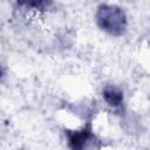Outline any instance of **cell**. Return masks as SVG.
Returning <instances> with one entry per match:
<instances>
[{"label": "cell", "mask_w": 150, "mask_h": 150, "mask_svg": "<svg viewBox=\"0 0 150 150\" xmlns=\"http://www.w3.org/2000/svg\"><path fill=\"white\" fill-rule=\"evenodd\" d=\"M102 96H103L104 101L110 107H112L115 109L121 108L123 104V93L117 87H114V86L104 87V89L102 91Z\"/></svg>", "instance_id": "obj_3"}, {"label": "cell", "mask_w": 150, "mask_h": 150, "mask_svg": "<svg viewBox=\"0 0 150 150\" xmlns=\"http://www.w3.org/2000/svg\"><path fill=\"white\" fill-rule=\"evenodd\" d=\"M66 135L68 138L69 148L74 150H80L87 148L90 142H95V136L91 130V125L88 123L81 130H66Z\"/></svg>", "instance_id": "obj_2"}, {"label": "cell", "mask_w": 150, "mask_h": 150, "mask_svg": "<svg viewBox=\"0 0 150 150\" xmlns=\"http://www.w3.org/2000/svg\"><path fill=\"white\" fill-rule=\"evenodd\" d=\"M2 76V68H1V66H0V77Z\"/></svg>", "instance_id": "obj_5"}, {"label": "cell", "mask_w": 150, "mask_h": 150, "mask_svg": "<svg viewBox=\"0 0 150 150\" xmlns=\"http://www.w3.org/2000/svg\"><path fill=\"white\" fill-rule=\"evenodd\" d=\"M19 5L33 9H45L49 0H18Z\"/></svg>", "instance_id": "obj_4"}, {"label": "cell", "mask_w": 150, "mask_h": 150, "mask_svg": "<svg viewBox=\"0 0 150 150\" xmlns=\"http://www.w3.org/2000/svg\"><path fill=\"white\" fill-rule=\"evenodd\" d=\"M96 22L102 30L115 36L122 35L127 28L125 13L115 5H100L96 12Z\"/></svg>", "instance_id": "obj_1"}]
</instances>
